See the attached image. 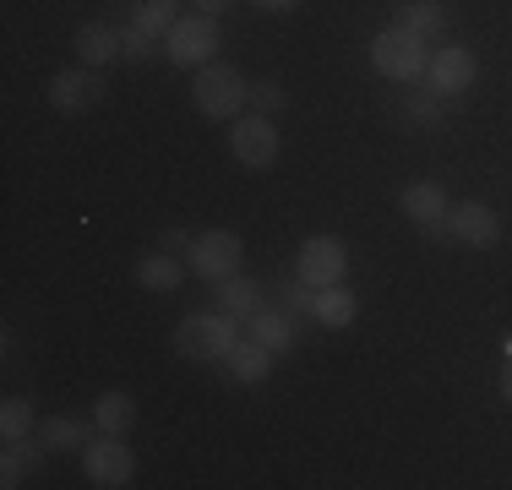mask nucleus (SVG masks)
<instances>
[{"label":"nucleus","instance_id":"nucleus-1","mask_svg":"<svg viewBox=\"0 0 512 490\" xmlns=\"http://www.w3.org/2000/svg\"><path fill=\"white\" fill-rule=\"evenodd\" d=\"M191 104H197V115H207V120L246 115V104H251L246 71L229 66V60H207V66H197V77H191Z\"/></svg>","mask_w":512,"mask_h":490},{"label":"nucleus","instance_id":"nucleus-2","mask_svg":"<svg viewBox=\"0 0 512 490\" xmlns=\"http://www.w3.org/2000/svg\"><path fill=\"white\" fill-rule=\"evenodd\" d=\"M235 338H240V322L229 311H191L186 322L175 327V349L197 365H213V360L224 365V354L235 349Z\"/></svg>","mask_w":512,"mask_h":490},{"label":"nucleus","instance_id":"nucleus-3","mask_svg":"<svg viewBox=\"0 0 512 490\" xmlns=\"http://www.w3.org/2000/svg\"><path fill=\"white\" fill-rule=\"evenodd\" d=\"M371 66L382 71L387 82H420L425 77V66H431V55H425V39L420 33H409V28H382L371 39Z\"/></svg>","mask_w":512,"mask_h":490},{"label":"nucleus","instance_id":"nucleus-4","mask_svg":"<svg viewBox=\"0 0 512 490\" xmlns=\"http://www.w3.org/2000/svg\"><path fill=\"white\" fill-rule=\"evenodd\" d=\"M82 474H88L99 490H126L131 480H137V458H131V447H126V436H109L99 431L82 447Z\"/></svg>","mask_w":512,"mask_h":490},{"label":"nucleus","instance_id":"nucleus-5","mask_svg":"<svg viewBox=\"0 0 512 490\" xmlns=\"http://www.w3.org/2000/svg\"><path fill=\"white\" fill-rule=\"evenodd\" d=\"M240 262H246V240L235 235V229H207V235L191 240L186 251V267L207 284H224L229 273H240Z\"/></svg>","mask_w":512,"mask_h":490},{"label":"nucleus","instance_id":"nucleus-6","mask_svg":"<svg viewBox=\"0 0 512 490\" xmlns=\"http://www.w3.org/2000/svg\"><path fill=\"white\" fill-rule=\"evenodd\" d=\"M229 153L240 158L246 169H273L278 164V126L273 115H235L229 120Z\"/></svg>","mask_w":512,"mask_h":490},{"label":"nucleus","instance_id":"nucleus-7","mask_svg":"<svg viewBox=\"0 0 512 490\" xmlns=\"http://www.w3.org/2000/svg\"><path fill=\"white\" fill-rule=\"evenodd\" d=\"M164 55L175 60V66H207V60L218 55V17H207V11H197V17H180L175 28H169L164 39Z\"/></svg>","mask_w":512,"mask_h":490},{"label":"nucleus","instance_id":"nucleus-8","mask_svg":"<svg viewBox=\"0 0 512 490\" xmlns=\"http://www.w3.org/2000/svg\"><path fill=\"white\" fill-rule=\"evenodd\" d=\"M295 273H300V284H311V289L344 284V273H349V245L338 240V235H311L306 245H300V256H295Z\"/></svg>","mask_w":512,"mask_h":490},{"label":"nucleus","instance_id":"nucleus-9","mask_svg":"<svg viewBox=\"0 0 512 490\" xmlns=\"http://www.w3.org/2000/svg\"><path fill=\"white\" fill-rule=\"evenodd\" d=\"M398 207H404V218H414V224L425 229V235H436V240H447L453 229H447V191L436 186V180H414V186L398 191Z\"/></svg>","mask_w":512,"mask_h":490},{"label":"nucleus","instance_id":"nucleus-10","mask_svg":"<svg viewBox=\"0 0 512 490\" xmlns=\"http://www.w3.org/2000/svg\"><path fill=\"white\" fill-rule=\"evenodd\" d=\"M425 77H431V93L453 98V93H469L474 88L480 60H474V49H463V44H442L431 55V66H425Z\"/></svg>","mask_w":512,"mask_h":490},{"label":"nucleus","instance_id":"nucleus-11","mask_svg":"<svg viewBox=\"0 0 512 490\" xmlns=\"http://www.w3.org/2000/svg\"><path fill=\"white\" fill-rule=\"evenodd\" d=\"M99 98H104V77H99V71L66 66V71H55V77H50V104L60 109V115H82V109H93Z\"/></svg>","mask_w":512,"mask_h":490},{"label":"nucleus","instance_id":"nucleus-12","mask_svg":"<svg viewBox=\"0 0 512 490\" xmlns=\"http://www.w3.org/2000/svg\"><path fill=\"white\" fill-rule=\"evenodd\" d=\"M447 229H453V240L474 245V251H491L496 240H502V218H496V207L485 202H463L447 213Z\"/></svg>","mask_w":512,"mask_h":490},{"label":"nucleus","instance_id":"nucleus-13","mask_svg":"<svg viewBox=\"0 0 512 490\" xmlns=\"http://www.w3.org/2000/svg\"><path fill=\"white\" fill-rule=\"evenodd\" d=\"M273 360L278 354L246 333V338H235V349L224 354V371H229V382H240V387H262L267 376H273Z\"/></svg>","mask_w":512,"mask_h":490},{"label":"nucleus","instance_id":"nucleus-14","mask_svg":"<svg viewBox=\"0 0 512 490\" xmlns=\"http://www.w3.org/2000/svg\"><path fill=\"white\" fill-rule=\"evenodd\" d=\"M131 273H137V284L148 289V294H169V289H180V278H186L191 267H186V256H175V251H164V245H158V251H142L137 256V267H131Z\"/></svg>","mask_w":512,"mask_h":490},{"label":"nucleus","instance_id":"nucleus-15","mask_svg":"<svg viewBox=\"0 0 512 490\" xmlns=\"http://www.w3.org/2000/svg\"><path fill=\"white\" fill-rule=\"evenodd\" d=\"M39 463H44V436L39 441H33V436H11L6 452H0V485L17 490L28 474H39Z\"/></svg>","mask_w":512,"mask_h":490},{"label":"nucleus","instance_id":"nucleus-16","mask_svg":"<svg viewBox=\"0 0 512 490\" xmlns=\"http://www.w3.org/2000/svg\"><path fill=\"white\" fill-rule=\"evenodd\" d=\"M355 316H360V300H355L344 284L311 289V322H316V327H349Z\"/></svg>","mask_w":512,"mask_h":490},{"label":"nucleus","instance_id":"nucleus-17","mask_svg":"<svg viewBox=\"0 0 512 490\" xmlns=\"http://www.w3.org/2000/svg\"><path fill=\"white\" fill-rule=\"evenodd\" d=\"M398 28H409V33H420L425 44L431 39H442L447 33V6L442 0H398Z\"/></svg>","mask_w":512,"mask_h":490},{"label":"nucleus","instance_id":"nucleus-18","mask_svg":"<svg viewBox=\"0 0 512 490\" xmlns=\"http://www.w3.org/2000/svg\"><path fill=\"white\" fill-rule=\"evenodd\" d=\"M120 55V28L115 22H82L77 28V60L82 66H104Z\"/></svg>","mask_w":512,"mask_h":490},{"label":"nucleus","instance_id":"nucleus-19","mask_svg":"<svg viewBox=\"0 0 512 490\" xmlns=\"http://www.w3.org/2000/svg\"><path fill=\"white\" fill-rule=\"evenodd\" d=\"M246 327H251V338L267 343L273 354H295V316H284V311H273V305H262V311H256Z\"/></svg>","mask_w":512,"mask_h":490},{"label":"nucleus","instance_id":"nucleus-20","mask_svg":"<svg viewBox=\"0 0 512 490\" xmlns=\"http://www.w3.org/2000/svg\"><path fill=\"white\" fill-rule=\"evenodd\" d=\"M262 300H267V289L251 284V278H240V273H229L224 284H218V305H224L235 322H251V316L262 311Z\"/></svg>","mask_w":512,"mask_h":490},{"label":"nucleus","instance_id":"nucleus-21","mask_svg":"<svg viewBox=\"0 0 512 490\" xmlns=\"http://www.w3.org/2000/svg\"><path fill=\"white\" fill-rule=\"evenodd\" d=\"M93 425L109 436H126L131 425H137V403H131V392H104L99 403H93Z\"/></svg>","mask_w":512,"mask_h":490},{"label":"nucleus","instance_id":"nucleus-22","mask_svg":"<svg viewBox=\"0 0 512 490\" xmlns=\"http://www.w3.org/2000/svg\"><path fill=\"white\" fill-rule=\"evenodd\" d=\"M175 0H137L131 6V28H142L148 39H169V28H175Z\"/></svg>","mask_w":512,"mask_h":490},{"label":"nucleus","instance_id":"nucleus-23","mask_svg":"<svg viewBox=\"0 0 512 490\" xmlns=\"http://www.w3.org/2000/svg\"><path fill=\"white\" fill-rule=\"evenodd\" d=\"M39 436H44V447H50V452H82V447H88V425L71 420V414H55V420H44Z\"/></svg>","mask_w":512,"mask_h":490},{"label":"nucleus","instance_id":"nucleus-24","mask_svg":"<svg viewBox=\"0 0 512 490\" xmlns=\"http://www.w3.org/2000/svg\"><path fill=\"white\" fill-rule=\"evenodd\" d=\"M0 436H33V403L28 398H6L0 403Z\"/></svg>","mask_w":512,"mask_h":490},{"label":"nucleus","instance_id":"nucleus-25","mask_svg":"<svg viewBox=\"0 0 512 490\" xmlns=\"http://www.w3.org/2000/svg\"><path fill=\"white\" fill-rule=\"evenodd\" d=\"M404 115L414 120V126H425V131H431V126H442V93H414L409 98V104H404Z\"/></svg>","mask_w":512,"mask_h":490},{"label":"nucleus","instance_id":"nucleus-26","mask_svg":"<svg viewBox=\"0 0 512 490\" xmlns=\"http://www.w3.org/2000/svg\"><path fill=\"white\" fill-rule=\"evenodd\" d=\"M284 104H289V93L278 88V82H251V109L256 115H278Z\"/></svg>","mask_w":512,"mask_h":490},{"label":"nucleus","instance_id":"nucleus-27","mask_svg":"<svg viewBox=\"0 0 512 490\" xmlns=\"http://www.w3.org/2000/svg\"><path fill=\"white\" fill-rule=\"evenodd\" d=\"M153 44H158V39H148V33L131 28V22L120 28V55H126V60H148V55H153Z\"/></svg>","mask_w":512,"mask_h":490},{"label":"nucleus","instance_id":"nucleus-28","mask_svg":"<svg viewBox=\"0 0 512 490\" xmlns=\"http://www.w3.org/2000/svg\"><path fill=\"white\" fill-rule=\"evenodd\" d=\"M164 251L186 256V251H191V235H180V229H169V235H164Z\"/></svg>","mask_w":512,"mask_h":490},{"label":"nucleus","instance_id":"nucleus-29","mask_svg":"<svg viewBox=\"0 0 512 490\" xmlns=\"http://www.w3.org/2000/svg\"><path fill=\"white\" fill-rule=\"evenodd\" d=\"M229 6H235V0H197V11H207V17H224Z\"/></svg>","mask_w":512,"mask_h":490},{"label":"nucleus","instance_id":"nucleus-30","mask_svg":"<svg viewBox=\"0 0 512 490\" xmlns=\"http://www.w3.org/2000/svg\"><path fill=\"white\" fill-rule=\"evenodd\" d=\"M262 11H295V6H306V0H256Z\"/></svg>","mask_w":512,"mask_h":490},{"label":"nucleus","instance_id":"nucleus-31","mask_svg":"<svg viewBox=\"0 0 512 490\" xmlns=\"http://www.w3.org/2000/svg\"><path fill=\"white\" fill-rule=\"evenodd\" d=\"M502 398L512 403V354H507V371H502Z\"/></svg>","mask_w":512,"mask_h":490}]
</instances>
